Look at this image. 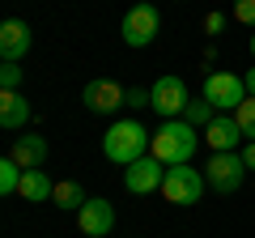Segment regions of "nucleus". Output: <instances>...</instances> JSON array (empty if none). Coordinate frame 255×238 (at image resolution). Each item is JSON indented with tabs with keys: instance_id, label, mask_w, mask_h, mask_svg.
I'll list each match as a JSON object with an SVG mask.
<instances>
[{
	"instance_id": "nucleus-1",
	"label": "nucleus",
	"mask_w": 255,
	"mask_h": 238,
	"mask_svg": "<svg viewBox=\"0 0 255 238\" xmlns=\"http://www.w3.org/2000/svg\"><path fill=\"white\" fill-rule=\"evenodd\" d=\"M200 140L204 136H196V128H191L187 119H166L162 128H157L153 145H149V153H153L162 166H187Z\"/></svg>"
},
{
	"instance_id": "nucleus-2",
	"label": "nucleus",
	"mask_w": 255,
	"mask_h": 238,
	"mask_svg": "<svg viewBox=\"0 0 255 238\" xmlns=\"http://www.w3.org/2000/svg\"><path fill=\"white\" fill-rule=\"evenodd\" d=\"M149 145H153V136H149L145 123H136V119H119V123L107 128V136H102V153H107L115 166L140 162V157L149 153Z\"/></svg>"
},
{
	"instance_id": "nucleus-3",
	"label": "nucleus",
	"mask_w": 255,
	"mask_h": 238,
	"mask_svg": "<svg viewBox=\"0 0 255 238\" xmlns=\"http://www.w3.org/2000/svg\"><path fill=\"white\" fill-rule=\"evenodd\" d=\"M200 98H209L217 115H234V111L247 102V81L238 73H209Z\"/></svg>"
},
{
	"instance_id": "nucleus-4",
	"label": "nucleus",
	"mask_w": 255,
	"mask_h": 238,
	"mask_svg": "<svg viewBox=\"0 0 255 238\" xmlns=\"http://www.w3.org/2000/svg\"><path fill=\"white\" fill-rule=\"evenodd\" d=\"M204 187H209V179H204V170H196V166H170L162 179V196L170 204H200Z\"/></svg>"
},
{
	"instance_id": "nucleus-5",
	"label": "nucleus",
	"mask_w": 255,
	"mask_h": 238,
	"mask_svg": "<svg viewBox=\"0 0 255 238\" xmlns=\"http://www.w3.org/2000/svg\"><path fill=\"white\" fill-rule=\"evenodd\" d=\"M204 179H209V187H213V192H221V196L238 192L243 179H247L243 153H213L209 162H204Z\"/></svg>"
},
{
	"instance_id": "nucleus-6",
	"label": "nucleus",
	"mask_w": 255,
	"mask_h": 238,
	"mask_svg": "<svg viewBox=\"0 0 255 238\" xmlns=\"http://www.w3.org/2000/svg\"><path fill=\"white\" fill-rule=\"evenodd\" d=\"M157 30H162V17H157L153 0H136L124 17V43L128 47H149L157 38Z\"/></svg>"
},
{
	"instance_id": "nucleus-7",
	"label": "nucleus",
	"mask_w": 255,
	"mask_h": 238,
	"mask_svg": "<svg viewBox=\"0 0 255 238\" xmlns=\"http://www.w3.org/2000/svg\"><path fill=\"white\" fill-rule=\"evenodd\" d=\"M149 98H153V111L162 119H179L183 107L191 102V94H187V81H183V77H157V81L149 85Z\"/></svg>"
},
{
	"instance_id": "nucleus-8",
	"label": "nucleus",
	"mask_w": 255,
	"mask_h": 238,
	"mask_svg": "<svg viewBox=\"0 0 255 238\" xmlns=\"http://www.w3.org/2000/svg\"><path fill=\"white\" fill-rule=\"evenodd\" d=\"M81 102L94 111V115H115V111L128 102V90H124L119 81H107V77H98V81H90V85L81 90Z\"/></svg>"
},
{
	"instance_id": "nucleus-9",
	"label": "nucleus",
	"mask_w": 255,
	"mask_h": 238,
	"mask_svg": "<svg viewBox=\"0 0 255 238\" xmlns=\"http://www.w3.org/2000/svg\"><path fill=\"white\" fill-rule=\"evenodd\" d=\"M162 179H166V170H162V162H157L153 153H145L140 162L124 166V187H128L132 196H149V192H157V187H162Z\"/></svg>"
},
{
	"instance_id": "nucleus-10",
	"label": "nucleus",
	"mask_w": 255,
	"mask_h": 238,
	"mask_svg": "<svg viewBox=\"0 0 255 238\" xmlns=\"http://www.w3.org/2000/svg\"><path fill=\"white\" fill-rule=\"evenodd\" d=\"M77 226H81V234H90V238H107L111 230H115V209H111V200L90 196V200L77 209Z\"/></svg>"
},
{
	"instance_id": "nucleus-11",
	"label": "nucleus",
	"mask_w": 255,
	"mask_h": 238,
	"mask_svg": "<svg viewBox=\"0 0 255 238\" xmlns=\"http://www.w3.org/2000/svg\"><path fill=\"white\" fill-rule=\"evenodd\" d=\"M30 43H34V34H30V26L21 17H9V21H0V60H26Z\"/></svg>"
},
{
	"instance_id": "nucleus-12",
	"label": "nucleus",
	"mask_w": 255,
	"mask_h": 238,
	"mask_svg": "<svg viewBox=\"0 0 255 238\" xmlns=\"http://www.w3.org/2000/svg\"><path fill=\"white\" fill-rule=\"evenodd\" d=\"M204 140L213 145V153H238V145H243L247 136H243V128L234 123V115H217L209 128H204Z\"/></svg>"
},
{
	"instance_id": "nucleus-13",
	"label": "nucleus",
	"mask_w": 255,
	"mask_h": 238,
	"mask_svg": "<svg viewBox=\"0 0 255 238\" xmlns=\"http://www.w3.org/2000/svg\"><path fill=\"white\" fill-rule=\"evenodd\" d=\"M30 123V102L21 90H0V128L4 132H17Z\"/></svg>"
},
{
	"instance_id": "nucleus-14",
	"label": "nucleus",
	"mask_w": 255,
	"mask_h": 238,
	"mask_svg": "<svg viewBox=\"0 0 255 238\" xmlns=\"http://www.w3.org/2000/svg\"><path fill=\"white\" fill-rule=\"evenodd\" d=\"M47 153H51V149H47V140L34 136V132L17 136V140H13V149H9V157L21 166V170H38V166L47 162Z\"/></svg>"
},
{
	"instance_id": "nucleus-15",
	"label": "nucleus",
	"mask_w": 255,
	"mask_h": 238,
	"mask_svg": "<svg viewBox=\"0 0 255 238\" xmlns=\"http://www.w3.org/2000/svg\"><path fill=\"white\" fill-rule=\"evenodd\" d=\"M17 196L26 204H43V200H51V196H55V183L47 179V170H26V174H21Z\"/></svg>"
},
{
	"instance_id": "nucleus-16",
	"label": "nucleus",
	"mask_w": 255,
	"mask_h": 238,
	"mask_svg": "<svg viewBox=\"0 0 255 238\" xmlns=\"http://www.w3.org/2000/svg\"><path fill=\"white\" fill-rule=\"evenodd\" d=\"M179 119H187L191 128H200V132H204L213 119H217V111H213V102H209V98H191L187 107H183V115H179Z\"/></svg>"
},
{
	"instance_id": "nucleus-17",
	"label": "nucleus",
	"mask_w": 255,
	"mask_h": 238,
	"mask_svg": "<svg viewBox=\"0 0 255 238\" xmlns=\"http://www.w3.org/2000/svg\"><path fill=\"white\" fill-rule=\"evenodd\" d=\"M51 200L60 204L64 213H77L85 200H90V196H85V187H81V183H68V179H64V183H55V196H51Z\"/></svg>"
},
{
	"instance_id": "nucleus-18",
	"label": "nucleus",
	"mask_w": 255,
	"mask_h": 238,
	"mask_svg": "<svg viewBox=\"0 0 255 238\" xmlns=\"http://www.w3.org/2000/svg\"><path fill=\"white\" fill-rule=\"evenodd\" d=\"M21 166L13 162V157H4V162H0V196H17V187H21Z\"/></svg>"
},
{
	"instance_id": "nucleus-19",
	"label": "nucleus",
	"mask_w": 255,
	"mask_h": 238,
	"mask_svg": "<svg viewBox=\"0 0 255 238\" xmlns=\"http://www.w3.org/2000/svg\"><path fill=\"white\" fill-rule=\"evenodd\" d=\"M234 123L243 128V136H247V140H255V98H251V94H247V102L234 111Z\"/></svg>"
},
{
	"instance_id": "nucleus-20",
	"label": "nucleus",
	"mask_w": 255,
	"mask_h": 238,
	"mask_svg": "<svg viewBox=\"0 0 255 238\" xmlns=\"http://www.w3.org/2000/svg\"><path fill=\"white\" fill-rule=\"evenodd\" d=\"M0 90H21V64L17 60H4L0 64Z\"/></svg>"
},
{
	"instance_id": "nucleus-21",
	"label": "nucleus",
	"mask_w": 255,
	"mask_h": 238,
	"mask_svg": "<svg viewBox=\"0 0 255 238\" xmlns=\"http://www.w3.org/2000/svg\"><path fill=\"white\" fill-rule=\"evenodd\" d=\"M234 21L255 30V0H234Z\"/></svg>"
},
{
	"instance_id": "nucleus-22",
	"label": "nucleus",
	"mask_w": 255,
	"mask_h": 238,
	"mask_svg": "<svg viewBox=\"0 0 255 238\" xmlns=\"http://www.w3.org/2000/svg\"><path fill=\"white\" fill-rule=\"evenodd\" d=\"M128 107H153V98H149V90H128Z\"/></svg>"
},
{
	"instance_id": "nucleus-23",
	"label": "nucleus",
	"mask_w": 255,
	"mask_h": 238,
	"mask_svg": "<svg viewBox=\"0 0 255 238\" xmlns=\"http://www.w3.org/2000/svg\"><path fill=\"white\" fill-rule=\"evenodd\" d=\"M204 30H209V34H221V30H226V17H221V13H209V17H204Z\"/></svg>"
},
{
	"instance_id": "nucleus-24",
	"label": "nucleus",
	"mask_w": 255,
	"mask_h": 238,
	"mask_svg": "<svg viewBox=\"0 0 255 238\" xmlns=\"http://www.w3.org/2000/svg\"><path fill=\"white\" fill-rule=\"evenodd\" d=\"M238 153H243V162H247V170H255V140H247V145L238 149Z\"/></svg>"
},
{
	"instance_id": "nucleus-25",
	"label": "nucleus",
	"mask_w": 255,
	"mask_h": 238,
	"mask_svg": "<svg viewBox=\"0 0 255 238\" xmlns=\"http://www.w3.org/2000/svg\"><path fill=\"white\" fill-rule=\"evenodd\" d=\"M243 81H247V94L255 98V68H247V77H243Z\"/></svg>"
},
{
	"instance_id": "nucleus-26",
	"label": "nucleus",
	"mask_w": 255,
	"mask_h": 238,
	"mask_svg": "<svg viewBox=\"0 0 255 238\" xmlns=\"http://www.w3.org/2000/svg\"><path fill=\"white\" fill-rule=\"evenodd\" d=\"M251 55H255V34H251Z\"/></svg>"
}]
</instances>
